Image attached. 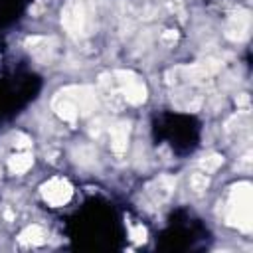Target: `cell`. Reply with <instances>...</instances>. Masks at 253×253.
<instances>
[{
    "label": "cell",
    "instance_id": "1",
    "mask_svg": "<svg viewBox=\"0 0 253 253\" xmlns=\"http://www.w3.org/2000/svg\"><path fill=\"white\" fill-rule=\"evenodd\" d=\"M225 221L241 231H251L253 227V186L249 182H237L227 198Z\"/></svg>",
    "mask_w": 253,
    "mask_h": 253
},
{
    "label": "cell",
    "instance_id": "2",
    "mask_svg": "<svg viewBox=\"0 0 253 253\" xmlns=\"http://www.w3.org/2000/svg\"><path fill=\"white\" fill-rule=\"evenodd\" d=\"M61 26L71 38H81L91 28V8L87 0H67L61 8Z\"/></svg>",
    "mask_w": 253,
    "mask_h": 253
},
{
    "label": "cell",
    "instance_id": "3",
    "mask_svg": "<svg viewBox=\"0 0 253 253\" xmlns=\"http://www.w3.org/2000/svg\"><path fill=\"white\" fill-rule=\"evenodd\" d=\"M115 87L121 93V97L130 103V105H142L146 101V85L142 83V79L128 69H119L113 75Z\"/></svg>",
    "mask_w": 253,
    "mask_h": 253
},
{
    "label": "cell",
    "instance_id": "4",
    "mask_svg": "<svg viewBox=\"0 0 253 253\" xmlns=\"http://www.w3.org/2000/svg\"><path fill=\"white\" fill-rule=\"evenodd\" d=\"M40 192H42V198H43L49 206L59 208V206H65V204L71 200V196H73V186H71L65 178H61V176H53V178H49L47 182L42 184Z\"/></svg>",
    "mask_w": 253,
    "mask_h": 253
},
{
    "label": "cell",
    "instance_id": "5",
    "mask_svg": "<svg viewBox=\"0 0 253 253\" xmlns=\"http://www.w3.org/2000/svg\"><path fill=\"white\" fill-rule=\"evenodd\" d=\"M77 107L79 117H87L97 109V91L87 85H69L61 89Z\"/></svg>",
    "mask_w": 253,
    "mask_h": 253
},
{
    "label": "cell",
    "instance_id": "6",
    "mask_svg": "<svg viewBox=\"0 0 253 253\" xmlns=\"http://www.w3.org/2000/svg\"><path fill=\"white\" fill-rule=\"evenodd\" d=\"M251 30V12L249 10H237L229 16L225 24V38L231 42H243L247 40Z\"/></svg>",
    "mask_w": 253,
    "mask_h": 253
},
{
    "label": "cell",
    "instance_id": "7",
    "mask_svg": "<svg viewBox=\"0 0 253 253\" xmlns=\"http://www.w3.org/2000/svg\"><path fill=\"white\" fill-rule=\"evenodd\" d=\"M26 47L43 63L47 61H53L55 55H57V40L55 38H42V36H34V38H28L26 40Z\"/></svg>",
    "mask_w": 253,
    "mask_h": 253
},
{
    "label": "cell",
    "instance_id": "8",
    "mask_svg": "<svg viewBox=\"0 0 253 253\" xmlns=\"http://www.w3.org/2000/svg\"><path fill=\"white\" fill-rule=\"evenodd\" d=\"M176 190V178L172 176H158L154 178L148 186H146V194L156 202V204H162L166 200H170V196L174 194Z\"/></svg>",
    "mask_w": 253,
    "mask_h": 253
},
{
    "label": "cell",
    "instance_id": "9",
    "mask_svg": "<svg viewBox=\"0 0 253 253\" xmlns=\"http://www.w3.org/2000/svg\"><path fill=\"white\" fill-rule=\"evenodd\" d=\"M51 109L55 111V115L61 119V121H65V123H75L77 119H79V111H77V107H75V103L63 93V91H57L55 93V97H53V101H51Z\"/></svg>",
    "mask_w": 253,
    "mask_h": 253
},
{
    "label": "cell",
    "instance_id": "10",
    "mask_svg": "<svg viewBox=\"0 0 253 253\" xmlns=\"http://www.w3.org/2000/svg\"><path fill=\"white\" fill-rule=\"evenodd\" d=\"M128 134H130V123H115L109 126V136H111V148L115 154L126 152L128 146Z\"/></svg>",
    "mask_w": 253,
    "mask_h": 253
},
{
    "label": "cell",
    "instance_id": "11",
    "mask_svg": "<svg viewBox=\"0 0 253 253\" xmlns=\"http://www.w3.org/2000/svg\"><path fill=\"white\" fill-rule=\"evenodd\" d=\"M45 237H47L45 229H43L42 225H38V223H32V225H28L26 229H22V231H20L18 241H20L22 245L34 247V245H42V243L45 241Z\"/></svg>",
    "mask_w": 253,
    "mask_h": 253
},
{
    "label": "cell",
    "instance_id": "12",
    "mask_svg": "<svg viewBox=\"0 0 253 253\" xmlns=\"http://www.w3.org/2000/svg\"><path fill=\"white\" fill-rule=\"evenodd\" d=\"M32 164H34L32 152H18V154H12L8 160V168L12 174H24L32 168Z\"/></svg>",
    "mask_w": 253,
    "mask_h": 253
},
{
    "label": "cell",
    "instance_id": "13",
    "mask_svg": "<svg viewBox=\"0 0 253 253\" xmlns=\"http://www.w3.org/2000/svg\"><path fill=\"white\" fill-rule=\"evenodd\" d=\"M221 164H223V156H221V154H215V152L206 154V156L200 158V168H202V172H206V174L215 172Z\"/></svg>",
    "mask_w": 253,
    "mask_h": 253
},
{
    "label": "cell",
    "instance_id": "14",
    "mask_svg": "<svg viewBox=\"0 0 253 253\" xmlns=\"http://www.w3.org/2000/svg\"><path fill=\"white\" fill-rule=\"evenodd\" d=\"M210 186V178L206 172H194L190 176V188L196 192V194H204Z\"/></svg>",
    "mask_w": 253,
    "mask_h": 253
},
{
    "label": "cell",
    "instance_id": "15",
    "mask_svg": "<svg viewBox=\"0 0 253 253\" xmlns=\"http://www.w3.org/2000/svg\"><path fill=\"white\" fill-rule=\"evenodd\" d=\"M130 239L134 243H144L146 241V229L142 225H132L130 227Z\"/></svg>",
    "mask_w": 253,
    "mask_h": 253
},
{
    "label": "cell",
    "instance_id": "16",
    "mask_svg": "<svg viewBox=\"0 0 253 253\" xmlns=\"http://www.w3.org/2000/svg\"><path fill=\"white\" fill-rule=\"evenodd\" d=\"M162 40H164V42H170V40H176V34L168 30V34H164V36H162Z\"/></svg>",
    "mask_w": 253,
    "mask_h": 253
}]
</instances>
